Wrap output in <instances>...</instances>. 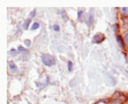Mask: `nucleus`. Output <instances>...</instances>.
Returning <instances> with one entry per match:
<instances>
[{"instance_id": "9d476101", "label": "nucleus", "mask_w": 128, "mask_h": 104, "mask_svg": "<svg viewBox=\"0 0 128 104\" xmlns=\"http://www.w3.org/2000/svg\"><path fill=\"white\" fill-rule=\"evenodd\" d=\"M68 68L69 71H72V63L71 61H69L68 63Z\"/></svg>"}, {"instance_id": "423d86ee", "label": "nucleus", "mask_w": 128, "mask_h": 104, "mask_svg": "<svg viewBox=\"0 0 128 104\" xmlns=\"http://www.w3.org/2000/svg\"><path fill=\"white\" fill-rule=\"evenodd\" d=\"M124 41L125 42V45H126V49H128V33H126L124 36Z\"/></svg>"}, {"instance_id": "7ed1b4c3", "label": "nucleus", "mask_w": 128, "mask_h": 104, "mask_svg": "<svg viewBox=\"0 0 128 104\" xmlns=\"http://www.w3.org/2000/svg\"><path fill=\"white\" fill-rule=\"evenodd\" d=\"M8 66H9L10 69H11L12 71H16V69H17L16 66L12 62H8Z\"/></svg>"}, {"instance_id": "1a4fd4ad", "label": "nucleus", "mask_w": 128, "mask_h": 104, "mask_svg": "<svg viewBox=\"0 0 128 104\" xmlns=\"http://www.w3.org/2000/svg\"><path fill=\"white\" fill-rule=\"evenodd\" d=\"M122 12L124 16H128V8H123L122 9Z\"/></svg>"}, {"instance_id": "2eb2a0df", "label": "nucleus", "mask_w": 128, "mask_h": 104, "mask_svg": "<svg viewBox=\"0 0 128 104\" xmlns=\"http://www.w3.org/2000/svg\"><path fill=\"white\" fill-rule=\"evenodd\" d=\"M81 14H82V11H79V12H78V19H80Z\"/></svg>"}, {"instance_id": "20e7f679", "label": "nucleus", "mask_w": 128, "mask_h": 104, "mask_svg": "<svg viewBox=\"0 0 128 104\" xmlns=\"http://www.w3.org/2000/svg\"><path fill=\"white\" fill-rule=\"evenodd\" d=\"M117 40H118V42L120 44V46H124V39H122V38H121L120 36H118V37H117Z\"/></svg>"}, {"instance_id": "f3484780", "label": "nucleus", "mask_w": 128, "mask_h": 104, "mask_svg": "<svg viewBox=\"0 0 128 104\" xmlns=\"http://www.w3.org/2000/svg\"><path fill=\"white\" fill-rule=\"evenodd\" d=\"M126 104H128V102H127V103H126Z\"/></svg>"}, {"instance_id": "ddd939ff", "label": "nucleus", "mask_w": 128, "mask_h": 104, "mask_svg": "<svg viewBox=\"0 0 128 104\" xmlns=\"http://www.w3.org/2000/svg\"><path fill=\"white\" fill-rule=\"evenodd\" d=\"M18 50L20 51V52H22V51H23V52H27V50L26 49H24V48H23V47H22V46H19V47H18Z\"/></svg>"}, {"instance_id": "f257e3e1", "label": "nucleus", "mask_w": 128, "mask_h": 104, "mask_svg": "<svg viewBox=\"0 0 128 104\" xmlns=\"http://www.w3.org/2000/svg\"><path fill=\"white\" fill-rule=\"evenodd\" d=\"M42 61L44 65L47 66H52L55 64V60L54 57L48 54H44L42 56Z\"/></svg>"}, {"instance_id": "9b49d317", "label": "nucleus", "mask_w": 128, "mask_h": 104, "mask_svg": "<svg viewBox=\"0 0 128 104\" xmlns=\"http://www.w3.org/2000/svg\"><path fill=\"white\" fill-rule=\"evenodd\" d=\"M53 28H54V30L56 31V32H58L60 30V28H59V26H58V25H54Z\"/></svg>"}, {"instance_id": "f8f14e48", "label": "nucleus", "mask_w": 128, "mask_h": 104, "mask_svg": "<svg viewBox=\"0 0 128 104\" xmlns=\"http://www.w3.org/2000/svg\"><path fill=\"white\" fill-rule=\"evenodd\" d=\"M25 44H26L27 46H30V45H31V41L28 40V39H26V40L25 41Z\"/></svg>"}, {"instance_id": "dca6fc26", "label": "nucleus", "mask_w": 128, "mask_h": 104, "mask_svg": "<svg viewBox=\"0 0 128 104\" xmlns=\"http://www.w3.org/2000/svg\"><path fill=\"white\" fill-rule=\"evenodd\" d=\"M111 104H121L120 102H118V101H114V102H113Z\"/></svg>"}, {"instance_id": "6e6552de", "label": "nucleus", "mask_w": 128, "mask_h": 104, "mask_svg": "<svg viewBox=\"0 0 128 104\" xmlns=\"http://www.w3.org/2000/svg\"><path fill=\"white\" fill-rule=\"evenodd\" d=\"M38 27H39V24H38V22H34V24L32 25V29L36 30V29H37Z\"/></svg>"}, {"instance_id": "4468645a", "label": "nucleus", "mask_w": 128, "mask_h": 104, "mask_svg": "<svg viewBox=\"0 0 128 104\" xmlns=\"http://www.w3.org/2000/svg\"><path fill=\"white\" fill-rule=\"evenodd\" d=\"M36 10H34V11H33V13H32L31 16H32V17H34V14H36Z\"/></svg>"}, {"instance_id": "f03ea898", "label": "nucleus", "mask_w": 128, "mask_h": 104, "mask_svg": "<svg viewBox=\"0 0 128 104\" xmlns=\"http://www.w3.org/2000/svg\"><path fill=\"white\" fill-rule=\"evenodd\" d=\"M104 39H105V36H104L102 33H97L96 35H94V37L92 38V42L98 44L103 42Z\"/></svg>"}, {"instance_id": "0eeeda50", "label": "nucleus", "mask_w": 128, "mask_h": 104, "mask_svg": "<svg viewBox=\"0 0 128 104\" xmlns=\"http://www.w3.org/2000/svg\"><path fill=\"white\" fill-rule=\"evenodd\" d=\"M30 22H31V19H28V20L25 22V24L23 25V27H24V29H27L28 28Z\"/></svg>"}, {"instance_id": "39448f33", "label": "nucleus", "mask_w": 128, "mask_h": 104, "mask_svg": "<svg viewBox=\"0 0 128 104\" xmlns=\"http://www.w3.org/2000/svg\"><path fill=\"white\" fill-rule=\"evenodd\" d=\"M93 22H94V17H93V15H90L89 16V17H88V25L89 26H91L92 25V23H93Z\"/></svg>"}]
</instances>
